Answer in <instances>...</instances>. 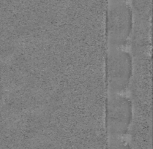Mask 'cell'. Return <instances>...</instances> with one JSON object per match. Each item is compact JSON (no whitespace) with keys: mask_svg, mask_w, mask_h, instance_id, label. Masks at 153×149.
Listing matches in <instances>:
<instances>
[{"mask_svg":"<svg viewBox=\"0 0 153 149\" xmlns=\"http://www.w3.org/2000/svg\"><path fill=\"white\" fill-rule=\"evenodd\" d=\"M133 117L132 103L123 94L110 93L105 106V126L109 137L128 134Z\"/></svg>","mask_w":153,"mask_h":149,"instance_id":"2","label":"cell"},{"mask_svg":"<svg viewBox=\"0 0 153 149\" xmlns=\"http://www.w3.org/2000/svg\"><path fill=\"white\" fill-rule=\"evenodd\" d=\"M132 72L133 60L131 53L124 48H108L105 73L110 93H124L131 82Z\"/></svg>","mask_w":153,"mask_h":149,"instance_id":"1","label":"cell"},{"mask_svg":"<svg viewBox=\"0 0 153 149\" xmlns=\"http://www.w3.org/2000/svg\"><path fill=\"white\" fill-rule=\"evenodd\" d=\"M133 28L131 10L126 5L113 6L108 10L106 35L109 48H124Z\"/></svg>","mask_w":153,"mask_h":149,"instance_id":"3","label":"cell"}]
</instances>
